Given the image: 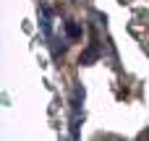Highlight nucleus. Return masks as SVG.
Here are the masks:
<instances>
[{
  "instance_id": "nucleus-2",
  "label": "nucleus",
  "mask_w": 149,
  "mask_h": 141,
  "mask_svg": "<svg viewBox=\"0 0 149 141\" xmlns=\"http://www.w3.org/2000/svg\"><path fill=\"white\" fill-rule=\"evenodd\" d=\"M79 34H81V29H79L76 24H68V37H73V39H76Z\"/></svg>"
},
{
  "instance_id": "nucleus-1",
  "label": "nucleus",
  "mask_w": 149,
  "mask_h": 141,
  "mask_svg": "<svg viewBox=\"0 0 149 141\" xmlns=\"http://www.w3.org/2000/svg\"><path fill=\"white\" fill-rule=\"evenodd\" d=\"M94 58H97V50H94V47H92V50H86V55H84V58H81V63H92V60H94Z\"/></svg>"
}]
</instances>
